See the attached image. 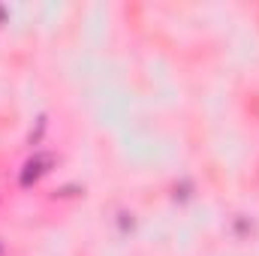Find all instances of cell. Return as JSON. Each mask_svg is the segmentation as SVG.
Listing matches in <instances>:
<instances>
[{
  "instance_id": "obj_1",
  "label": "cell",
  "mask_w": 259,
  "mask_h": 256,
  "mask_svg": "<svg viewBox=\"0 0 259 256\" xmlns=\"http://www.w3.org/2000/svg\"><path fill=\"white\" fill-rule=\"evenodd\" d=\"M52 154H36V157H30L27 163H24V172H21V184H33L36 178H42L49 169H52Z\"/></svg>"
},
{
  "instance_id": "obj_2",
  "label": "cell",
  "mask_w": 259,
  "mask_h": 256,
  "mask_svg": "<svg viewBox=\"0 0 259 256\" xmlns=\"http://www.w3.org/2000/svg\"><path fill=\"white\" fill-rule=\"evenodd\" d=\"M0 250H3V247H0Z\"/></svg>"
}]
</instances>
